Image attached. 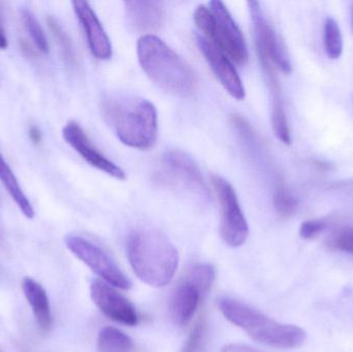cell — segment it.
<instances>
[{
  "label": "cell",
  "mask_w": 353,
  "mask_h": 352,
  "mask_svg": "<svg viewBox=\"0 0 353 352\" xmlns=\"http://www.w3.org/2000/svg\"><path fill=\"white\" fill-rule=\"evenodd\" d=\"M128 256L139 279L153 287L169 284L179 266L178 250L161 231L139 229L128 240Z\"/></svg>",
  "instance_id": "obj_1"
},
{
  "label": "cell",
  "mask_w": 353,
  "mask_h": 352,
  "mask_svg": "<svg viewBox=\"0 0 353 352\" xmlns=\"http://www.w3.org/2000/svg\"><path fill=\"white\" fill-rule=\"evenodd\" d=\"M108 125L126 146L148 150L157 142V112L150 101L138 97H110L103 103Z\"/></svg>",
  "instance_id": "obj_2"
},
{
  "label": "cell",
  "mask_w": 353,
  "mask_h": 352,
  "mask_svg": "<svg viewBox=\"0 0 353 352\" xmlns=\"http://www.w3.org/2000/svg\"><path fill=\"white\" fill-rule=\"evenodd\" d=\"M138 57L143 70L159 88L178 96H189L194 92V72L159 37L143 35L138 41Z\"/></svg>",
  "instance_id": "obj_3"
},
{
  "label": "cell",
  "mask_w": 353,
  "mask_h": 352,
  "mask_svg": "<svg viewBox=\"0 0 353 352\" xmlns=\"http://www.w3.org/2000/svg\"><path fill=\"white\" fill-rule=\"evenodd\" d=\"M219 308L226 320L261 344L279 349H294L304 344L306 333L303 329L280 324L246 304L225 298L220 300Z\"/></svg>",
  "instance_id": "obj_4"
},
{
  "label": "cell",
  "mask_w": 353,
  "mask_h": 352,
  "mask_svg": "<svg viewBox=\"0 0 353 352\" xmlns=\"http://www.w3.org/2000/svg\"><path fill=\"white\" fill-rule=\"evenodd\" d=\"M197 28L212 45L238 64L248 61V49L242 31L223 2L211 1L209 8L199 6L193 14Z\"/></svg>",
  "instance_id": "obj_5"
},
{
  "label": "cell",
  "mask_w": 353,
  "mask_h": 352,
  "mask_svg": "<svg viewBox=\"0 0 353 352\" xmlns=\"http://www.w3.org/2000/svg\"><path fill=\"white\" fill-rule=\"evenodd\" d=\"M157 183L190 194L201 203L209 200V190L201 169L192 157L181 150H169L161 157V169L155 174Z\"/></svg>",
  "instance_id": "obj_6"
},
{
  "label": "cell",
  "mask_w": 353,
  "mask_h": 352,
  "mask_svg": "<svg viewBox=\"0 0 353 352\" xmlns=\"http://www.w3.org/2000/svg\"><path fill=\"white\" fill-rule=\"evenodd\" d=\"M212 185L221 210L220 234L222 240L230 247H239L246 242L249 227L236 191L226 180L219 176L212 177Z\"/></svg>",
  "instance_id": "obj_7"
},
{
  "label": "cell",
  "mask_w": 353,
  "mask_h": 352,
  "mask_svg": "<svg viewBox=\"0 0 353 352\" xmlns=\"http://www.w3.org/2000/svg\"><path fill=\"white\" fill-rule=\"evenodd\" d=\"M64 241L68 249L101 277L105 282L124 291L132 287V281L105 250L80 236L68 235Z\"/></svg>",
  "instance_id": "obj_8"
},
{
  "label": "cell",
  "mask_w": 353,
  "mask_h": 352,
  "mask_svg": "<svg viewBox=\"0 0 353 352\" xmlns=\"http://www.w3.org/2000/svg\"><path fill=\"white\" fill-rule=\"evenodd\" d=\"M248 8L254 29L257 54L265 56L275 68L285 74H290L292 65L285 43L268 20L261 3L249 1Z\"/></svg>",
  "instance_id": "obj_9"
},
{
  "label": "cell",
  "mask_w": 353,
  "mask_h": 352,
  "mask_svg": "<svg viewBox=\"0 0 353 352\" xmlns=\"http://www.w3.org/2000/svg\"><path fill=\"white\" fill-rule=\"evenodd\" d=\"M90 291L95 305L110 320L124 326L134 327L138 324L136 308L109 283L101 280L93 281Z\"/></svg>",
  "instance_id": "obj_10"
},
{
  "label": "cell",
  "mask_w": 353,
  "mask_h": 352,
  "mask_svg": "<svg viewBox=\"0 0 353 352\" xmlns=\"http://www.w3.org/2000/svg\"><path fill=\"white\" fill-rule=\"evenodd\" d=\"M62 136L64 141L91 167L103 172L115 179H125L126 176L123 169L99 151V149L89 140L84 130L77 122H68L62 130Z\"/></svg>",
  "instance_id": "obj_11"
},
{
  "label": "cell",
  "mask_w": 353,
  "mask_h": 352,
  "mask_svg": "<svg viewBox=\"0 0 353 352\" xmlns=\"http://www.w3.org/2000/svg\"><path fill=\"white\" fill-rule=\"evenodd\" d=\"M195 37L199 51L220 84L234 99L243 101L245 99V88L230 58L212 45L203 35H196Z\"/></svg>",
  "instance_id": "obj_12"
},
{
  "label": "cell",
  "mask_w": 353,
  "mask_h": 352,
  "mask_svg": "<svg viewBox=\"0 0 353 352\" xmlns=\"http://www.w3.org/2000/svg\"><path fill=\"white\" fill-rule=\"evenodd\" d=\"M72 6L79 22L84 29L92 55L99 60H109L113 54L111 41L90 4L87 1L77 0L72 1Z\"/></svg>",
  "instance_id": "obj_13"
},
{
  "label": "cell",
  "mask_w": 353,
  "mask_h": 352,
  "mask_svg": "<svg viewBox=\"0 0 353 352\" xmlns=\"http://www.w3.org/2000/svg\"><path fill=\"white\" fill-rule=\"evenodd\" d=\"M259 58L263 68V76L267 81L270 95H271V118L274 134L280 142L290 145L292 143V134H290V125H288V117L284 109L283 97H282L281 88L276 74L275 65L265 56L259 55Z\"/></svg>",
  "instance_id": "obj_14"
},
{
  "label": "cell",
  "mask_w": 353,
  "mask_h": 352,
  "mask_svg": "<svg viewBox=\"0 0 353 352\" xmlns=\"http://www.w3.org/2000/svg\"><path fill=\"white\" fill-rule=\"evenodd\" d=\"M126 21L134 30L152 32L163 24V3L154 0H130L124 2Z\"/></svg>",
  "instance_id": "obj_15"
},
{
  "label": "cell",
  "mask_w": 353,
  "mask_h": 352,
  "mask_svg": "<svg viewBox=\"0 0 353 352\" xmlns=\"http://www.w3.org/2000/svg\"><path fill=\"white\" fill-rule=\"evenodd\" d=\"M199 289L184 280L178 287L171 301V314L174 322L180 327L186 326L192 320L201 298Z\"/></svg>",
  "instance_id": "obj_16"
},
{
  "label": "cell",
  "mask_w": 353,
  "mask_h": 352,
  "mask_svg": "<svg viewBox=\"0 0 353 352\" xmlns=\"http://www.w3.org/2000/svg\"><path fill=\"white\" fill-rule=\"evenodd\" d=\"M22 289L29 305L32 308L39 330L43 334H47L51 330L52 324H53L47 293L39 283L28 277L23 279Z\"/></svg>",
  "instance_id": "obj_17"
},
{
  "label": "cell",
  "mask_w": 353,
  "mask_h": 352,
  "mask_svg": "<svg viewBox=\"0 0 353 352\" xmlns=\"http://www.w3.org/2000/svg\"><path fill=\"white\" fill-rule=\"evenodd\" d=\"M0 181L10 194V198L16 203L23 215L28 219H32L34 217V209H33L30 200L25 196L16 176L12 173L6 161H4L1 153H0Z\"/></svg>",
  "instance_id": "obj_18"
},
{
  "label": "cell",
  "mask_w": 353,
  "mask_h": 352,
  "mask_svg": "<svg viewBox=\"0 0 353 352\" xmlns=\"http://www.w3.org/2000/svg\"><path fill=\"white\" fill-rule=\"evenodd\" d=\"M134 347L132 338L113 327H105L97 337L99 352H132Z\"/></svg>",
  "instance_id": "obj_19"
},
{
  "label": "cell",
  "mask_w": 353,
  "mask_h": 352,
  "mask_svg": "<svg viewBox=\"0 0 353 352\" xmlns=\"http://www.w3.org/2000/svg\"><path fill=\"white\" fill-rule=\"evenodd\" d=\"M47 23L49 25L52 35L55 39L58 47H59L60 54L64 63L70 68H76L78 66V58H77L76 51H74V45L70 35L64 30L63 27L59 24L54 17L48 16Z\"/></svg>",
  "instance_id": "obj_20"
},
{
  "label": "cell",
  "mask_w": 353,
  "mask_h": 352,
  "mask_svg": "<svg viewBox=\"0 0 353 352\" xmlns=\"http://www.w3.org/2000/svg\"><path fill=\"white\" fill-rule=\"evenodd\" d=\"M325 48L327 55L331 59H338L343 53V37L339 24L335 19H325Z\"/></svg>",
  "instance_id": "obj_21"
},
{
  "label": "cell",
  "mask_w": 353,
  "mask_h": 352,
  "mask_svg": "<svg viewBox=\"0 0 353 352\" xmlns=\"http://www.w3.org/2000/svg\"><path fill=\"white\" fill-rule=\"evenodd\" d=\"M185 280L199 289L201 295H207L215 280V269L209 264L195 265L189 271Z\"/></svg>",
  "instance_id": "obj_22"
},
{
  "label": "cell",
  "mask_w": 353,
  "mask_h": 352,
  "mask_svg": "<svg viewBox=\"0 0 353 352\" xmlns=\"http://www.w3.org/2000/svg\"><path fill=\"white\" fill-rule=\"evenodd\" d=\"M23 23L25 28L30 37L31 41L34 43L35 47L43 52V54L49 53V43H48L47 37L43 32V28L39 25V21L35 18L34 14L29 10H22L21 12Z\"/></svg>",
  "instance_id": "obj_23"
},
{
  "label": "cell",
  "mask_w": 353,
  "mask_h": 352,
  "mask_svg": "<svg viewBox=\"0 0 353 352\" xmlns=\"http://www.w3.org/2000/svg\"><path fill=\"white\" fill-rule=\"evenodd\" d=\"M274 207L281 217H290L298 208V200L281 181L278 182L273 196Z\"/></svg>",
  "instance_id": "obj_24"
},
{
  "label": "cell",
  "mask_w": 353,
  "mask_h": 352,
  "mask_svg": "<svg viewBox=\"0 0 353 352\" xmlns=\"http://www.w3.org/2000/svg\"><path fill=\"white\" fill-rule=\"evenodd\" d=\"M332 249L353 254V229H344L338 231L329 242Z\"/></svg>",
  "instance_id": "obj_25"
},
{
  "label": "cell",
  "mask_w": 353,
  "mask_h": 352,
  "mask_svg": "<svg viewBox=\"0 0 353 352\" xmlns=\"http://www.w3.org/2000/svg\"><path fill=\"white\" fill-rule=\"evenodd\" d=\"M205 324L203 320H199L191 331L184 349L181 352H199L205 338Z\"/></svg>",
  "instance_id": "obj_26"
},
{
  "label": "cell",
  "mask_w": 353,
  "mask_h": 352,
  "mask_svg": "<svg viewBox=\"0 0 353 352\" xmlns=\"http://www.w3.org/2000/svg\"><path fill=\"white\" fill-rule=\"evenodd\" d=\"M327 227V221L325 219H311L305 221L300 227V236L305 240L314 239L319 237Z\"/></svg>",
  "instance_id": "obj_27"
},
{
  "label": "cell",
  "mask_w": 353,
  "mask_h": 352,
  "mask_svg": "<svg viewBox=\"0 0 353 352\" xmlns=\"http://www.w3.org/2000/svg\"><path fill=\"white\" fill-rule=\"evenodd\" d=\"M222 352H261L253 347L244 344H228L224 347Z\"/></svg>",
  "instance_id": "obj_28"
},
{
  "label": "cell",
  "mask_w": 353,
  "mask_h": 352,
  "mask_svg": "<svg viewBox=\"0 0 353 352\" xmlns=\"http://www.w3.org/2000/svg\"><path fill=\"white\" fill-rule=\"evenodd\" d=\"M2 8L0 3V49L4 50L8 48V41L6 37V31H4L3 26H2Z\"/></svg>",
  "instance_id": "obj_29"
},
{
  "label": "cell",
  "mask_w": 353,
  "mask_h": 352,
  "mask_svg": "<svg viewBox=\"0 0 353 352\" xmlns=\"http://www.w3.org/2000/svg\"><path fill=\"white\" fill-rule=\"evenodd\" d=\"M28 134L31 142L34 143V144H39L41 142V132L37 126H30Z\"/></svg>",
  "instance_id": "obj_30"
},
{
  "label": "cell",
  "mask_w": 353,
  "mask_h": 352,
  "mask_svg": "<svg viewBox=\"0 0 353 352\" xmlns=\"http://www.w3.org/2000/svg\"><path fill=\"white\" fill-rule=\"evenodd\" d=\"M350 18H352V27L353 31V2L352 3V10H350Z\"/></svg>",
  "instance_id": "obj_31"
}]
</instances>
